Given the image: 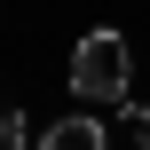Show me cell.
Masks as SVG:
<instances>
[{
  "mask_svg": "<svg viewBox=\"0 0 150 150\" xmlns=\"http://www.w3.org/2000/svg\"><path fill=\"white\" fill-rule=\"evenodd\" d=\"M127 79H134V47L103 24L71 47V95L79 103H127Z\"/></svg>",
  "mask_w": 150,
  "mask_h": 150,
  "instance_id": "cell-1",
  "label": "cell"
},
{
  "mask_svg": "<svg viewBox=\"0 0 150 150\" xmlns=\"http://www.w3.org/2000/svg\"><path fill=\"white\" fill-rule=\"evenodd\" d=\"M24 142V111H0V150H16Z\"/></svg>",
  "mask_w": 150,
  "mask_h": 150,
  "instance_id": "cell-3",
  "label": "cell"
},
{
  "mask_svg": "<svg viewBox=\"0 0 150 150\" xmlns=\"http://www.w3.org/2000/svg\"><path fill=\"white\" fill-rule=\"evenodd\" d=\"M127 134H134V150H150V111H127Z\"/></svg>",
  "mask_w": 150,
  "mask_h": 150,
  "instance_id": "cell-4",
  "label": "cell"
},
{
  "mask_svg": "<svg viewBox=\"0 0 150 150\" xmlns=\"http://www.w3.org/2000/svg\"><path fill=\"white\" fill-rule=\"evenodd\" d=\"M32 150H111V142H103V127H95L87 111H63V119H55Z\"/></svg>",
  "mask_w": 150,
  "mask_h": 150,
  "instance_id": "cell-2",
  "label": "cell"
}]
</instances>
